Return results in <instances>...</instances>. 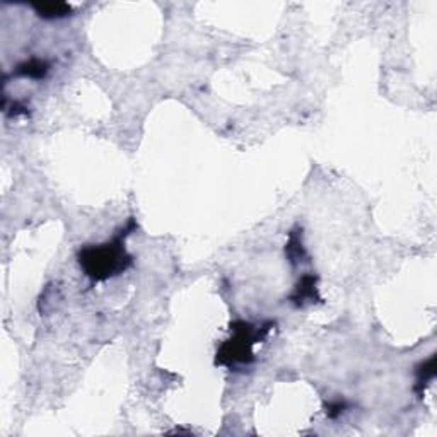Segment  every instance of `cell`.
<instances>
[{
	"instance_id": "cell-8",
	"label": "cell",
	"mask_w": 437,
	"mask_h": 437,
	"mask_svg": "<svg viewBox=\"0 0 437 437\" xmlns=\"http://www.w3.org/2000/svg\"><path fill=\"white\" fill-rule=\"evenodd\" d=\"M326 409V415L330 419H337L340 417V415L343 414L348 409V403L343 402V400H337V402H330L325 405Z\"/></svg>"
},
{
	"instance_id": "cell-5",
	"label": "cell",
	"mask_w": 437,
	"mask_h": 437,
	"mask_svg": "<svg viewBox=\"0 0 437 437\" xmlns=\"http://www.w3.org/2000/svg\"><path fill=\"white\" fill-rule=\"evenodd\" d=\"M50 72V62L43 60V58H29L26 62L21 64L14 69L16 77H26L33 79V81H41Z\"/></svg>"
},
{
	"instance_id": "cell-7",
	"label": "cell",
	"mask_w": 437,
	"mask_h": 437,
	"mask_svg": "<svg viewBox=\"0 0 437 437\" xmlns=\"http://www.w3.org/2000/svg\"><path fill=\"white\" fill-rule=\"evenodd\" d=\"M33 9H35L36 16L41 19L52 21V19H62L67 16H72V6L67 2H41V4H33Z\"/></svg>"
},
{
	"instance_id": "cell-6",
	"label": "cell",
	"mask_w": 437,
	"mask_h": 437,
	"mask_svg": "<svg viewBox=\"0 0 437 437\" xmlns=\"http://www.w3.org/2000/svg\"><path fill=\"white\" fill-rule=\"evenodd\" d=\"M285 256H287L292 267L302 262H308V253H306V248L302 245V228H299V226L291 229V233H289V241L285 245Z\"/></svg>"
},
{
	"instance_id": "cell-2",
	"label": "cell",
	"mask_w": 437,
	"mask_h": 437,
	"mask_svg": "<svg viewBox=\"0 0 437 437\" xmlns=\"http://www.w3.org/2000/svg\"><path fill=\"white\" fill-rule=\"evenodd\" d=\"M233 337L226 340L218 347L216 355V365H226L234 369L236 365H248L255 363L253 345L263 342L272 328H275V321H265L262 325H253L250 321H233L229 325Z\"/></svg>"
},
{
	"instance_id": "cell-1",
	"label": "cell",
	"mask_w": 437,
	"mask_h": 437,
	"mask_svg": "<svg viewBox=\"0 0 437 437\" xmlns=\"http://www.w3.org/2000/svg\"><path fill=\"white\" fill-rule=\"evenodd\" d=\"M137 229V221L130 217L127 224L113 236V239L103 245H87L79 250V265L92 282H104L132 267L133 256L125 248V239Z\"/></svg>"
},
{
	"instance_id": "cell-4",
	"label": "cell",
	"mask_w": 437,
	"mask_h": 437,
	"mask_svg": "<svg viewBox=\"0 0 437 437\" xmlns=\"http://www.w3.org/2000/svg\"><path fill=\"white\" fill-rule=\"evenodd\" d=\"M436 363H437V354H432L427 360L417 364V367H415L414 392L419 394V398L424 397L427 386L436 380V374H437Z\"/></svg>"
},
{
	"instance_id": "cell-3",
	"label": "cell",
	"mask_w": 437,
	"mask_h": 437,
	"mask_svg": "<svg viewBox=\"0 0 437 437\" xmlns=\"http://www.w3.org/2000/svg\"><path fill=\"white\" fill-rule=\"evenodd\" d=\"M318 282L319 277L314 273H306L299 279V282L296 284L289 301L292 302L296 308H304L306 304H314V302H321V296L318 291Z\"/></svg>"
}]
</instances>
